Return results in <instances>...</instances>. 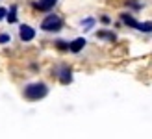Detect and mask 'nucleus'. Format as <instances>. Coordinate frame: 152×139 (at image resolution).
Segmentation results:
<instances>
[{"mask_svg":"<svg viewBox=\"0 0 152 139\" xmlns=\"http://www.w3.org/2000/svg\"><path fill=\"white\" fill-rule=\"evenodd\" d=\"M47 93H48V87L45 83H32V86H28L24 89V95L30 100H39L43 97H47Z\"/></svg>","mask_w":152,"mask_h":139,"instance_id":"f257e3e1","label":"nucleus"},{"mask_svg":"<svg viewBox=\"0 0 152 139\" xmlns=\"http://www.w3.org/2000/svg\"><path fill=\"white\" fill-rule=\"evenodd\" d=\"M61 26H63V20L54 13H50L48 17L41 22V28L45 32H58V30H61Z\"/></svg>","mask_w":152,"mask_h":139,"instance_id":"f03ea898","label":"nucleus"},{"mask_svg":"<svg viewBox=\"0 0 152 139\" xmlns=\"http://www.w3.org/2000/svg\"><path fill=\"white\" fill-rule=\"evenodd\" d=\"M19 35H20V39H22V41H32L34 37H35V32H34V28H32V26L22 24L20 30H19Z\"/></svg>","mask_w":152,"mask_h":139,"instance_id":"7ed1b4c3","label":"nucleus"},{"mask_svg":"<svg viewBox=\"0 0 152 139\" xmlns=\"http://www.w3.org/2000/svg\"><path fill=\"white\" fill-rule=\"evenodd\" d=\"M83 46H86V39H83V37H78V39H74V41L69 45V50H71V52H80Z\"/></svg>","mask_w":152,"mask_h":139,"instance_id":"20e7f679","label":"nucleus"},{"mask_svg":"<svg viewBox=\"0 0 152 139\" xmlns=\"http://www.w3.org/2000/svg\"><path fill=\"white\" fill-rule=\"evenodd\" d=\"M58 2V0H39L35 6L39 7V10H43V11H48V10H52V6H54Z\"/></svg>","mask_w":152,"mask_h":139,"instance_id":"39448f33","label":"nucleus"},{"mask_svg":"<svg viewBox=\"0 0 152 139\" xmlns=\"http://www.w3.org/2000/svg\"><path fill=\"white\" fill-rule=\"evenodd\" d=\"M121 19H123V22L124 24H128V26H132V28H139V22L135 20L132 15H126V13H123L121 15Z\"/></svg>","mask_w":152,"mask_h":139,"instance_id":"423d86ee","label":"nucleus"},{"mask_svg":"<svg viewBox=\"0 0 152 139\" xmlns=\"http://www.w3.org/2000/svg\"><path fill=\"white\" fill-rule=\"evenodd\" d=\"M59 80H61V83H71V80H72V74H71V69H63V74L59 76Z\"/></svg>","mask_w":152,"mask_h":139,"instance_id":"0eeeda50","label":"nucleus"},{"mask_svg":"<svg viewBox=\"0 0 152 139\" xmlns=\"http://www.w3.org/2000/svg\"><path fill=\"white\" fill-rule=\"evenodd\" d=\"M139 32H145V34H150L152 32V20H147V22H139Z\"/></svg>","mask_w":152,"mask_h":139,"instance_id":"6e6552de","label":"nucleus"},{"mask_svg":"<svg viewBox=\"0 0 152 139\" xmlns=\"http://www.w3.org/2000/svg\"><path fill=\"white\" fill-rule=\"evenodd\" d=\"M98 37H104V39L115 41V34H110V32H98Z\"/></svg>","mask_w":152,"mask_h":139,"instance_id":"1a4fd4ad","label":"nucleus"},{"mask_svg":"<svg viewBox=\"0 0 152 139\" xmlns=\"http://www.w3.org/2000/svg\"><path fill=\"white\" fill-rule=\"evenodd\" d=\"M15 11H17V7H11V11L10 13H7V20H10V22H15V20H17V15H15Z\"/></svg>","mask_w":152,"mask_h":139,"instance_id":"9d476101","label":"nucleus"},{"mask_svg":"<svg viewBox=\"0 0 152 139\" xmlns=\"http://www.w3.org/2000/svg\"><path fill=\"white\" fill-rule=\"evenodd\" d=\"M7 41H10V35H7V34H2V35H0V43H7Z\"/></svg>","mask_w":152,"mask_h":139,"instance_id":"9b49d317","label":"nucleus"},{"mask_svg":"<svg viewBox=\"0 0 152 139\" xmlns=\"http://www.w3.org/2000/svg\"><path fill=\"white\" fill-rule=\"evenodd\" d=\"M58 46L59 48H69V45H65V41H58Z\"/></svg>","mask_w":152,"mask_h":139,"instance_id":"f8f14e48","label":"nucleus"},{"mask_svg":"<svg viewBox=\"0 0 152 139\" xmlns=\"http://www.w3.org/2000/svg\"><path fill=\"white\" fill-rule=\"evenodd\" d=\"M4 17H7V15H6V10H4V7H0V20H2Z\"/></svg>","mask_w":152,"mask_h":139,"instance_id":"ddd939ff","label":"nucleus"}]
</instances>
